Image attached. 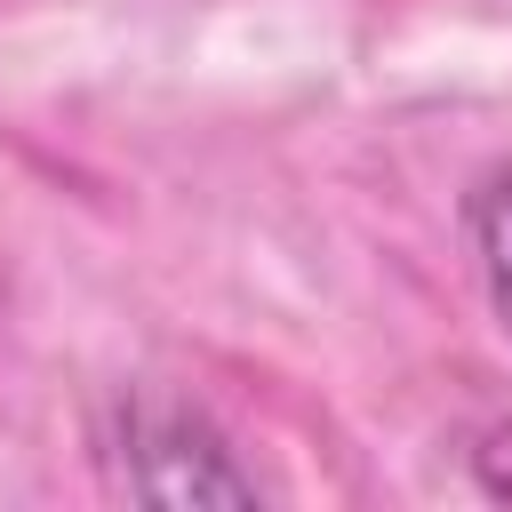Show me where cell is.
<instances>
[{
    "mask_svg": "<svg viewBox=\"0 0 512 512\" xmlns=\"http://www.w3.org/2000/svg\"><path fill=\"white\" fill-rule=\"evenodd\" d=\"M96 456L136 504H264V480L240 464L224 424L160 384H128L96 416Z\"/></svg>",
    "mask_w": 512,
    "mask_h": 512,
    "instance_id": "cell-1",
    "label": "cell"
},
{
    "mask_svg": "<svg viewBox=\"0 0 512 512\" xmlns=\"http://www.w3.org/2000/svg\"><path fill=\"white\" fill-rule=\"evenodd\" d=\"M464 240H472V272L488 288V312L512 336V168H488L464 192Z\"/></svg>",
    "mask_w": 512,
    "mask_h": 512,
    "instance_id": "cell-2",
    "label": "cell"
},
{
    "mask_svg": "<svg viewBox=\"0 0 512 512\" xmlns=\"http://www.w3.org/2000/svg\"><path fill=\"white\" fill-rule=\"evenodd\" d=\"M464 456H472V480H480V496L512 504V416H504V424H480Z\"/></svg>",
    "mask_w": 512,
    "mask_h": 512,
    "instance_id": "cell-3",
    "label": "cell"
},
{
    "mask_svg": "<svg viewBox=\"0 0 512 512\" xmlns=\"http://www.w3.org/2000/svg\"><path fill=\"white\" fill-rule=\"evenodd\" d=\"M0 8H8V0H0Z\"/></svg>",
    "mask_w": 512,
    "mask_h": 512,
    "instance_id": "cell-4",
    "label": "cell"
}]
</instances>
